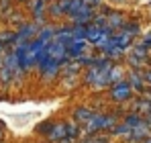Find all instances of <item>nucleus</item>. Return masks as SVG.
I'll use <instances>...</instances> for the list:
<instances>
[{
	"mask_svg": "<svg viewBox=\"0 0 151 143\" xmlns=\"http://www.w3.org/2000/svg\"><path fill=\"white\" fill-rule=\"evenodd\" d=\"M147 143H151V139H149V141H147Z\"/></svg>",
	"mask_w": 151,
	"mask_h": 143,
	"instance_id": "nucleus-1",
	"label": "nucleus"
}]
</instances>
